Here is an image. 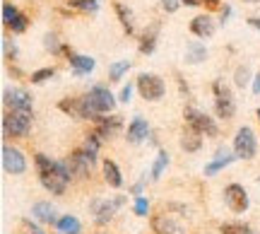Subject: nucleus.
I'll list each match as a JSON object with an SVG mask.
<instances>
[{
  "instance_id": "f257e3e1",
  "label": "nucleus",
  "mask_w": 260,
  "mask_h": 234,
  "mask_svg": "<svg viewBox=\"0 0 260 234\" xmlns=\"http://www.w3.org/2000/svg\"><path fill=\"white\" fill-rule=\"evenodd\" d=\"M31 111H10L3 116V135L5 138H24L31 131Z\"/></svg>"
},
{
  "instance_id": "f03ea898",
  "label": "nucleus",
  "mask_w": 260,
  "mask_h": 234,
  "mask_svg": "<svg viewBox=\"0 0 260 234\" xmlns=\"http://www.w3.org/2000/svg\"><path fill=\"white\" fill-rule=\"evenodd\" d=\"M258 152V140H255V133L243 126L236 131V138H234V155L239 159H253Z\"/></svg>"
},
{
  "instance_id": "7ed1b4c3",
  "label": "nucleus",
  "mask_w": 260,
  "mask_h": 234,
  "mask_svg": "<svg viewBox=\"0 0 260 234\" xmlns=\"http://www.w3.org/2000/svg\"><path fill=\"white\" fill-rule=\"evenodd\" d=\"M60 106V111L70 113L73 119H77V121H96V116H102V113H94L92 106L87 104V99L84 97H68V99H63V102L58 104Z\"/></svg>"
},
{
  "instance_id": "20e7f679",
  "label": "nucleus",
  "mask_w": 260,
  "mask_h": 234,
  "mask_svg": "<svg viewBox=\"0 0 260 234\" xmlns=\"http://www.w3.org/2000/svg\"><path fill=\"white\" fill-rule=\"evenodd\" d=\"M186 126L193 128V131H198L200 135H207V138H214V135L219 133L214 119H210L207 113L198 111V109H186Z\"/></svg>"
},
{
  "instance_id": "39448f33",
  "label": "nucleus",
  "mask_w": 260,
  "mask_h": 234,
  "mask_svg": "<svg viewBox=\"0 0 260 234\" xmlns=\"http://www.w3.org/2000/svg\"><path fill=\"white\" fill-rule=\"evenodd\" d=\"M138 90L142 94V99H147V102H157L164 97L167 92V87H164V80L159 75H152V73H142L138 77Z\"/></svg>"
},
{
  "instance_id": "423d86ee",
  "label": "nucleus",
  "mask_w": 260,
  "mask_h": 234,
  "mask_svg": "<svg viewBox=\"0 0 260 234\" xmlns=\"http://www.w3.org/2000/svg\"><path fill=\"white\" fill-rule=\"evenodd\" d=\"M84 99H87V104L92 106L94 113H106L113 109V104H116V97H113L104 84H96V87H92L89 92L84 94Z\"/></svg>"
},
{
  "instance_id": "0eeeda50",
  "label": "nucleus",
  "mask_w": 260,
  "mask_h": 234,
  "mask_svg": "<svg viewBox=\"0 0 260 234\" xmlns=\"http://www.w3.org/2000/svg\"><path fill=\"white\" fill-rule=\"evenodd\" d=\"M123 200L125 198L118 196V198H113V200H94L92 203V215H94V222L99 227L104 225H109L113 220V215H116V210L123 206Z\"/></svg>"
},
{
  "instance_id": "6e6552de",
  "label": "nucleus",
  "mask_w": 260,
  "mask_h": 234,
  "mask_svg": "<svg viewBox=\"0 0 260 234\" xmlns=\"http://www.w3.org/2000/svg\"><path fill=\"white\" fill-rule=\"evenodd\" d=\"M214 109H217V116L219 119H232L234 113H236V102H234V94L226 90V87H222V82L217 80L214 82Z\"/></svg>"
},
{
  "instance_id": "1a4fd4ad",
  "label": "nucleus",
  "mask_w": 260,
  "mask_h": 234,
  "mask_svg": "<svg viewBox=\"0 0 260 234\" xmlns=\"http://www.w3.org/2000/svg\"><path fill=\"white\" fill-rule=\"evenodd\" d=\"M3 104L12 111H31V97L22 87H8L3 92Z\"/></svg>"
},
{
  "instance_id": "9d476101",
  "label": "nucleus",
  "mask_w": 260,
  "mask_h": 234,
  "mask_svg": "<svg viewBox=\"0 0 260 234\" xmlns=\"http://www.w3.org/2000/svg\"><path fill=\"white\" fill-rule=\"evenodd\" d=\"M224 200H226V206L232 208L234 213H246L248 206H251L248 193H246V188L241 184H229L224 188Z\"/></svg>"
},
{
  "instance_id": "9b49d317",
  "label": "nucleus",
  "mask_w": 260,
  "mask_h": 234,
  "mask_svg": "<svg viewBox=\"0 0 260 234\" xmlns=\"http://www.w3.org/2000/svg\"><path fill=\"white\" fill-rule=\"evenodd\" d=\"M3 167L8 174L12 177H19L27 171V159L24 155L17 150V148H10V145H3Z\"/></svg>"
},
{
  "instance_id": "f8f14e48",
  "label": "nucleus",
  "mask_w": 260,
  "mask_h": 234,
  "mask_svg": "<svg viewBox=\"0 0 260 234\" xmlns=\"http://www.w3.org/2000/svg\"><path fill=\"white\" fill-rule=\"evenodd\" d=\"M3 22H5V27L12 29L15 34H22V32L27 29V15H22L10 0L3 3Z\"/></svg>"
},
{
  "instance_id": "ddd939ff",
  "label": "nucleus",
  "mask_w": 260,
  "mask_h": 234,
  "mask_svg": "<svg viewBox=\"0 0 260 234\" xmlns=\"http://www.w3.org/2000/svg\"><path fill=\"white\" fill-rule=\"evenodd\" d=\"M68 162H70V167H73L75 171V177H80V179H87L89 174H92V164H94V159L89 157V152L84 150H73L70 152V157H68Z\"/></svg>"
},
{
  "instance_id": "4468645a",
  "label": "nucleus",
  "mask_w": 260,
  "mask_h": 234,
  "mask_svg": "<svg viewBox=\"0 0 260 234\" xmlns=\"http://www.w3.org/2000/svg\"><path fill=\"white\" fill-rule=\"evenodd\" d=\"M152 232L154 234H186V229L178 225L176 220L169 215H154L152 217Z\"/></svg>"
},
{
  "instance_id": "2eb2a0df",
  "label": "nucleus",
  "mask_w": 260,
  "mask_h": 234,
  "mask_svg": "<svg viewBox=\"0 0 260 234\" xmlns=\"http://www.w3.org/2000/svg\"><path fill=\"white\" fill-rule=\"evenodd\" d=\"M96 135L106 140V138H113L118 128H121V116H111V119H104V116H96Z\"/></svg>"
},
{
  "instance_id": "dca6fc26",
  "label": "nucleus",
  "mask_w": 260,
  "mask_h": 234,
  "mask_svg": "<svg viewBox=\"0 0 260 234\" xmlns=\"http://www.w3.org/2000/svg\"><path fill=\"white\" fill-rule=\"evenodd\" d=\"M234 159H236V155H229V150H226V148H219V150H217V157H214L212 162L205 167V177H214L217 171H222L224 167H229Z\"/></svg>"
},
{
  "instance_id": "f3484780",
  "label": "nucleus",
  "mask_w": 260,
  "mask_h": 234,
  "mask_svg": "<svg viewBox=\"0 0 260 234\" xmlns=\"http://www.w3.org/2000/svg\"><path fill=\"white\" fill-rule=\"evenodd\" d=\"M190 32H193L198 39H210L214 34L212 17H207V15H198V17L190 22Z\"/></svg>"
},
{
  "instance_id": "a211bd4d",
  "label": "nucleus",
  "mask_w": 260,
  "mask_h": 234,
  "mask_svg": "<svg viewBox=\"0 0 260 234\" xmlns=\"http://www.w3.org/2000/svg\"><path fill=\"white\" fill-rule=\"evenodd\" d=\"M149 135V123L145 121V119H133L128 126V142H133V145H138V142H142L145 138Z\"/></svg>"
},
{
  "instance_id": "6ab92c4d",
  "label": "nucleus",
  "mask_w": 260,
  "mask_h": 234,
  "mask_svg": "<svg viewBox=\"0 0 260 234\" xmlns=\"http://www.w3.org/2000/svg\"><path fill=\"white\" fill-rule=\"evenodd\" d=\"M31 215L37 217L39 222H44V225H56V208L51 206V203H34V208H31Z\"/></svg>"
},
{
  "instance_id": "aec40b11",
  "label": "nucleus",
  "mask_w": 260,
  "mask_h": 234,
  "mask_svg": "<svg viewBox=\"0 0 260 234\" xmlns=\"http://www.w3.org/2000/svg\"><path fill=\"white\" fill-rule=\"evenodd\" d=\"M68 61H70V66H73V70H75V75H89L94 70V58H89V56H77V53H70L68 56Z\"/></svg>"
},
{
  "instance_id": "412c9836",
  "label": "nucleus",
  "mask_w": 260,
  "mask_h": 234,
  "mask_svg": "<svg viewBox=\"0 0 260 234\" xmlns=\"http://www.w3.org/2000/svg\"><path fill=\"white\" fill-rule=\"evenodd\" d=\"M205 58H207V48H205V44H200V41H188L186 46V61L190 63V66H198V63H203Z\"/></svg>"
},
{
  "instance_id": "4be33fe9",
  "label": "nucleus",
  "mask_w": 260,
  "mask_h": 234,
  "mask_svg": "<svg viewBox=\"0 0 260 234\" xmlns=\"http://www.w3.org/2000/svg\"><path fill=\"white\" fill-rule=\"evenodd\" d=\"M104 179L106 184L113 188H121L123 186V177H121V169L116 167V162L111 159H104Z\"/></svg>"
},
{
  "instance_id": "5701e85b",
  "label": "nucleus",
  "mask_w": 260,
  "mask_h": 234,
  "mask_svg": "<svg viewBox=\"0 0 260 234\" xmlns=\"http://www.w3.org/2000/svg\"><path fill=\"white\" fill-rule=\"evenodd\" d=\"M200 145H203V135L198 131H193V128H186L183 135H181V148L186 152H198Z\"/></svg>"
},
{
  "instance_id": "b1692460",
  "label": "nucleus",
  "mask_w": 260,
  "mask_h": 234,
  "mask_svg": "<svg viewBox=\"0 0 260 234\" xmlns=\"http://www.w3.org/2000/svg\"><path fill=\"white\" fill-rule=\"evenodd\" d=\"M56 227L60 234H80L82 232V225H80V220L75 215H63L56 222Z\"/></svg>"
},
{
  "instance_id": "393cba45",
  "label": "nucleus",
  "mask_w": 260,
  "mask_h": 234,
  "mask_svg": "<svg viewBox=\"0 0 260 234\" xmlns=\"http://www.w3.org/2000/svg\"><path fill=\"white\" fill-rule=\"evenodd\" d=\"M157 32H159V27L157 24H152V27H149V32H145V34H142V39H140V51H142V53H152V51H154V46H157Z\"/></svg>"
},
{
  "instance_id": "a878e982",
  "label": "nucleus",
  "mask_w": 260,
  "mask_h": 234,
  "mask_svg": "<svg viewBox=\"0 0 260 234\" xmlns=\"http://www.w3.org/2000/svg\"><path fill=\"white\" fill-rule=\"evenodd\" d=\"M113 10H116V15H118V19H121L123 29H125L128 34H133V29H135V24H133V12H130L123 3H116V5H113Z\"/></svg>"
},
{
  "instance_id": "bb28decb",
  "label": "nucleus",
  "mask_w": 260,
  "mask_h": 234,
  "mask_svg": "<svg viewBox=\"0 0 260 234\" xmlns=\"http://www.w3.org/2000/svg\"><path fill=\"white\" fill-rule=\"evenodd\" d=\"M44 46H46V51H51L53 56H58V53H68V56H70V53H73V51L68 46H63L53 34H46V37H44Z\"/></svg>"
},
{
  "instance_id": "cd10ccee",
  "label": "nucleus",
  "mask_w": 260,
  "mask_h": 234,
  "mask_svg": "<svg viewBox=\"0 0 260 234\" xmlns=\"http://www.w3.org/2000/svg\"><path fill=\"white\" fill-rule=\"evenodd\" d=\"M128 68H130V61H116V63H111V66H109V80H111V82H118V80L128 73Z\"/></svg>"
},
{
  "instance_id": "c85d7f7f",
  "label": "nucleus",
  "mask_w": 260,
  "mask_h": 234,
  "mask_svg": "<svg viewBox=\"0 0 260 234\" xmlns=\"http://www.w3.org/2000/svg\"><path fill=\"white\" fill-rule=\"evenodd\" d=\"M68 5L73 10H80V12H96L99 10V0H70Z\"/></svg>"
},
{
  "instance_id": "c756f323",
  "label": "nucleus",
  "mask_w": 260,
  "mask_h": 234,
  "mask_svg": "<svg viewBox=\"0 0 260 234\" xmlns=\"http://www.w3.org/2000/svg\"><path fill=\"white\" fill-rule=\"evenodd\" d=\"M169 164V155H167V150H159V155H157V162H154V167H152V179L157 181L159 177H161V171H164V167Z\"/></svg>"
},
{
  "instance_id": "7c9ffc66",
  "label": "nucleus",
  "mask_w": 260,
  "mask_h": 234,
  "mask_svg": "<svg viewBox=\"0 0 260 234\" xmlns=\"http://www.w3.org/2000/svg\"><path fill=\"white\" fill-rule=\"evenodd\" d=\"M99 145H102V138L92 133V135H87V142H84V150L89 152V157L96 162V152H99Z\"/></svg>"
},
{
  "instance_id": "2f4dec72",
  "label": "nucleus",
  "mask_w": 260,
  "mask_h": 234,
  "mask_svg": "<svg viewBox=\"0 0 260 234\" xmlns=\"http://www.w3.org/2000/svg\"><path fill=\"white\" fill-rule=\"evenodd\" d=\"M53 75H56L53 68H41V70H34V73H31V82L41 84V82H46V80H51Z\"/></svg>"
},
{
  "instance_id": "473e14b6",
  "label": "nucleus",
  "mask_w": 260,
  "mask_h": 234,
  "mask_svg": "<svg viewBox=\"0 0 260 234\" xmlns=\"http://www.w3.org/2000/svg\"><path fill=\"white\" fill-rule=\"evenodd\" d=\"M234 82H236V87H246V84L251 82V70L246 66L236 68V75H234Z\"/></svg>"
},
{
  "instance_id": "72a5a7b5",
  "label": "nucleus",
  "mask_w": 260,
  "mask_h": 234,
  "mask_svg": "<svg viewBox=\"0 0 260 234\" xmlns=\"http://www.w3.org/2000/svg\"><path fill=\"white\" fill-rule=\"evenodd\" d=\"M243 229H246V225H239V222H224V225L219 227L222 234H241Z\"/></svg>"
},
{
  "instance_id": "f704fd0d",
  "label": "nucleus",
  "mask_w": 260,
  "mask_h": 234,
  "mask_svg": "<svg viewBox=\"0 0 260 234\" xmlns=\"http://www.w3.org/2000/svg\"><path fill=\"white\" fill-rule=\"evenodd\" d=\"M147 213H149V203L142 196H138V198H135V215H138V217H147Z\"/></svg>"
},
{
  "instance_id": "c9c22d12",
  "label": "nucleus",
  "mask_w": 260,
  "mask_h": 234,
  "mask_svg": "<svg viewBox=\"0 0 260 234\" xmlns=\"http://www.w3.org/2000/svg\"><path fill=\"white\" fill-rule=\"evenodd\" d=\"M178 5H181V0H161V10L164 12H176Z\"/></svg>"
},
{
  "instance_id": "e433bc0d",
  "label": "nucleus",
  "mask_w": 260,
  "mask_h": 234,
  "mask_svg": "<svg viewBox=\"0 0 260 234\" xmlns=\"http://www.w3.org/2000/svg\"><path fill=\"white\" fill-rule=\"evenodd\" d=\"M3 46H5V53H8V58H15V56H17V48L10 46L8 39H3Z\"/></svg>"
},
{
  "instance_id": "4c0bfd02",
  "label": "nucleus",
  "mask_w": 260,
  "mask_h": 234,
  "mask_svg": "<svg viewBox=\"0 0 260 234\" xmlns=\"http://www.w3.org/2000/svg\"><path fill=\"white\" fill-rule=\"evenodd\" d=\"M130 94H133V84H125V87H123V92H121V102L128 104L130 102Z\"/></svg>"
},
{
  "instance_id": "58836bf2",
  "label": "nucleus",
  "mask_w": 260,
  "mask_h": 234,
  "mask_svg": "<svg viewBox=\"0 0 260 234\" xmlns=\"http://www.w3.org/2000/svg\"><path fill=\"white\" fill-rule=\"evenodd\" d=\"M24 227H27V234H44L37 225H31V220H24Z\"/></svg>"
},
{
  "instance_id": "ea45409f",
  "label": "nucleus",
  "mask_w": 260,
  "mask_h": 234,
  "mask_svg": "<svg viewBox=\"0 0 260 234\" xmlns=\"http://www.w3.org/2000/svg\"><path fill=\"white\" fill-rule=\"evenodd\" d=\"M253 92L260 94V73H258L255 77H253Z\"/></svg>"
},
{
  "instance_id": "a19ab883",
  "label": "nucleus",
  "mask_w": 260,
  "mask_h": 234,
  "mask_svg": "<svg viewBox=\"0 0 260 234\" xmlns=\"http://www.w3.org/2000/svg\"><path fill=\"white\" fill-rule=\"evenodd\" d=\"M248 24H251V27H255V29H260V17H251V19H248Z\"/></svg>"
},
{
  "instance_id": "79ce46f5",
  "label": "nucleus",
  "mask_w": 260,
  "mask_h": 234,
  "mask_svg": "<svg viewBox=\"0 0 260 234\" xmlns=\"http://www.w3.org/2000/svg\"><path fill=\"white\" fill-rule=\"evenodd\" d=\"M183 5H188V8H195V5H200V0H181Z\"/></svg>"
},
{
  "instance_id": "37998d69",
  "label": "nucleus",
  "mask_w": 260,
  "mask_h": 234,
  "mask_svg": "<svg viewBox=\"0 0 260 234\" xmlns=\"http://www.w3.org/2000/svg\"><path fill=\"white\" fill-rule=\"evenodd\" d=\"M203 3H205V5H210V8H217L222 0H203Z\"/></svg>"
},
{
  "instance_id": "c03bdc74",
  "label": "nucleus",
  "mask_w": 260,
  "mask_h": 234,
  "mask_svg": "<svg viewBox=\"0 0 260 234\" xmlns=\"http://www.w3.org/2000/svg\"><path fill=\"white\" fill-rule=\"evenodd\" d=\"M241 234H255V232H253V229H251V227H248V225H246V229H243V232Z\"/></svg>"
},
{
  "instance_id": "a18cd8bd",
  "label": "nucleus",
  "mask_w": 260,
  "mask_h": 234,
  "mask_svg": "<svg viewBox=\"0 0 260 234\" xmlns=\"http://www.w3.org/2000/svg\"><path fill=\"white\" fill-rule=\"evenodd\" d=\"M243 3H260V0H243Z\"/></svg>"
},
{
  "instance_id": "49530a36",
  "label": "nucleus",
  "mask_w": 260,
  "mask_h": 234,
  "mask_svg": "<svg viewBox=\"0 0 260 234\" xmlns=\"http://www.w3.org/2000/svg\"><path fill=\"white\" fill-rule=\"evenodd\" d=\"M258 121H260V109H258Z\"/></svg>"
}]
</instances>
